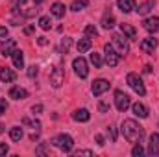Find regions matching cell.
<instances>
[{"mask_svg": "<svg viewBox=\"0 0 159 157\" xmlns=\"http://www.w3.org/2000/svg\"><path fill=\"white\" fill-rule=\"evenodd\" d=\"M6 109H7V104H6V100H4V98H0V117L6 113Z\"/></svg>", "mask_w": 159, "mask_h": 157, "instance_id": "35", "label": "cell"}, {"mask_svg": "<svg viewBox=\"0 0 159 157\" xmlns=\"http://www.w3.org/2000/svg\"><path fill=\"white\" fill-rule=\"evenodd\" d=\"M34 30H35V26H26L24 28V34H34Z\"/></svg>", "mask_w": 159, "mask_h": 157, "instance_id": "43", "label": "cell"}, {"mask_svg": "<svg viewBox=\"0 0 159 157\" xmlns=\"http://www.w3.org/2000/svg\"><path fill=\"white\" fill-rule=\"evenodd\" d=\"M72 69H74L76 76H80V78H87V76H89V65H87V61H85L81 56L72 61Z\"/></svg>", "mask_w": 159, "mask_h": 157, "instance_id": "7", "label": "cell"}, {"mask_svg": "<svg viewBox=\"0 0 159 157\" xmlns=\"http://www.w3.org/2000/svg\"><path fill=\"white\" fill-rule=\"evenodd\" d=\"M9 98H13V100H24V98H28V91L22 89V87H11L9 89Z\"/></svg>", "mask_w": 159, "mask_h": 157, "instance_id": "14", "label": "cell"}, {"mask_svg": "<svg viewBox=\"0 0 159 157\" xmlns=\"http://www.w3.org/2000/svg\"><path fill=\"white\" fill-rule=\"evenodd\" d=\"M94 139H96V144H98V146H104V144H106V142H104V137H102V135H96Z\"/></svg>", "mask_w": 159, "mask_h": 157, "instance_id": "39", "label": "cell"}, {"mask_svg": "<svg viewBox=\"0 0 159 157\" xmlns=\"http://www.w3.org/2000/svg\"><path fill=\"white\" fill-rule=\"evenodd\" d=\"M24 2H26V0H15V6H19V4H20V6H22V4H24Z\"/></svg>", "mask_w": 159, "mask_h": 157, "instance_id": "44", "label": "cell"}, {"mask_svg": "<svg viewBox=\"0 0 159 157\" xmlns=\"http://www.w3.org/2000/svg\"><path fill=\"white\" fill-rule=\"evenodd\" d=\"M109 87H111V83H109L107 79L100 78V79H94V81H93L91 91H93V94H94V96H100V94H104L106 91H109Z\"/></svg>", "mask_w": 159, "mask_h": 157, "instance_id": "8", "label": "cell"}, {"mask_svg": "<svg viewBox=\"0 0 159 157\" xmlns=\"http://www.w3.org/2000/svg\"><path fill=\"white\" fill-rule=\"evenodd\" d=\"M85 35H87V37H96V35H98V30H96L93 24H89V26H85Z\"/></svg>", "mask_w": 159, "mask_h": 157, "instance_id": "29", "label": "cell"}, {"mask_svg": "<svg viewBox=\"0 0 159 157\" xmlns=\"http://www.w3.org/2000/svg\"><path fill=\"white\" fill-rule=\"evenodd\" d=\"M115 24H117V20H115V15H113L111 11H107V13L102 17V26H104L106 30H113V28H115Z\"/></svg>", "mask_w": 159, "mask_h": 157, "instance_id": "17", "label": "cell"}, {"mask_svg": "<svg viewBox=\"0 0 159 157\" xmlns=\"http://www.w3.org/2000/svg\"><path fill=\"white\" fill-rule=\"evenodd\" d=\"M143 154H144V148H143L141 144H135V146L131 148V155L133 157H141Z\"/></svg>", "mask_w": 159, "mask_h": 157, "instance_id": "30", "label": "cell"}, {"mask_svg": "<svg viewBox=\"0 0 159 157\" xmlns=\"http://www.w3.org/2000/svg\"><path fill=\"white\" fill-rule=\"evenodd\" d=\"M11 59H13V65L17 67V69H22L24 67V56H22V52L20 50H13V54H11Z\"/></svg>", "mask_w": 159, "mask_h": 157, "instance_id": "20", "label": "cell"}, {"mask_svg": "<svg viewBox=\"0 0 159 157\" xmlns=\"http://www.w3.org/2000/svg\"><path fill=\"white\" fill-rule=\"evenodd\" d=\"M70 44H72V39L65 37V39H61V46H59V48H61V50L67 54V52H69V48H70Z\"/></svg>", "mask_w": 159, "mask_h": 157, "instance_id": "31", "label": "cell"}, {"mask_svg": "<svg viewBox=\"0 0 159 157\" xmlns=\"http://www.w3.org/2000/svg\"><path fill=\"white\" fill-rule=\"evenodd\" d=\"M34 2H35V4H43V2H44V0H34Z\"/></svg>", "mask_w": 159, "mask_h": 157, "instance_id": "45", "label": "cell"}, {"mask_svg": "<svg viewBox=\"0 0 159 157\" xmlns=\"http://www.w3.org/2000/svg\"><path fill=\"white\" fill-rule=\"evenodd\" d=\"M22 135H24V133H22V128H19V126H15V128L9 129V139L15 141V142H19V141L22 139Z\"/></svg>", "mask_w": 159, "mask_h": 157, "instance_id": "25", "label": "cell"}, {"mask_svg": "<svg viewBox=\"0 0 159 157\" xmlns=\"http://www.w3.org/2000/svg\"><path fill=\"white\" fill-rule=\"evenodd\" d=\"M72 118H74L76 122H89L91 113H89L87 109H76V111L72 113Z\"/></svg>", "mask_w": 159, "mask_h": 157, "instance_id": "19", "label": "cell"}, {"mask_svg": "<svg viewBox=\"0 0 159 157\" xmlns=\"http://www.w3.org/2000/svg\"><path fill=\"white\" fill-rule=\"evenodd\" d=\"M111 39H113V46L117 48L119 56H126L129 52V43H128V37L124 34H115Z\"/></svg>", "mask_w": 159, "mask_h": 157, "instance_id": "4", "label": "cell"}, {"mask_svg": "<svg viewBox=\"0 0 159 157\" xmlns=\"http://www.w3.org/2000/svg\"><path fill=\"white\" fill-rule=\"evenodd\" d=\"M157 48V39L156 37H146L141 41V50L144 54H154V50Z\"/></svg>", "mask_w": 159, "mask_h": 157, "instance_id": "11", "label": "cell"}, {"mask_svg": "<svg viewBox=\"0 0 159 157\" xmlns=\"http://www.w3.org/2000/svg\"><path fill=\"white\" fill-rule=\"evenodd\" d=\"M32 111H34V115H35V113H41V111H43V105H41V104H35V105L32 107Z\"/></svg>", "mask_w": 159, "mask_h": 157, "instance_id": "38", "label": "cell"}, {"mask_svg": "<svg viewBox=\"0 0 159 157\" xmlns=\"http://www.w3.org/2000/svg\"><path fill=\"white\" fill-rule=\"evenodd\" d=\"M22 124H26V126H32V128H35L37 131L41 129V124L37 120H30V118H22Z\"/></svg>", "mask_w": 159, "mask_h": 157, "instance_id": "33", "label": "cell"}, {"mask_svg": "<svg viewBox=\"0 0 159 157\" xmlns=\"http://www.w3.org/2000/svg\"><path fill=\"white\" fill-rule=\"evenodd\" d=\"M131 111H133V115L139 118H146L148 117V109H146V105L144 104H141V102H135V104H131Z\"/></svg>", "mask_w": 159, "mask_h": 157, "instance_id": "13", "label": "cell"}, {"mask_svg": "<svg viewBox=\"0 0 159 157\" xmlns=\"http://www.w3.org/2000/svg\"><path fill=\"white\" fill-rule=\"evenodd\" d=\"M91 46H93V43H91V39H89V37H83V39H80L78 44H76V48H78L80 54H83V52H89V50H91Z\"/></svg>", "mask_w": 159, "mask_h": 157, "instance_id": "23", "label": "cell"}, {"mask_svg": "<svg viewBox=\"0 0 159 157\" xmlns=\"http://www.w3.org/2000/svg\"><path fill=\"white\" fill-rule=\"evenodd\" d=\"M143 28L146 32H150V34H157L159 32V17H148V19H144Z\"/></svg>", "mask_w": 159, "mask_h": 157, "instance_id": "12", "label": "cell"}, {"mask_svg": "<svg viewBox=\"0 0 159 157\" xmlns=\"http://www.w3.org/2000/svg\"><path fill=\"white\" fill-rule=\"evenodd\" d=\"M89 59H91V63L94 65V69H100V67H102V63H104V61H102V56H100L98 52H93Z\"/></svg>", "mask_w": 159, "mask_h": 157, "instance_id": "26", "label": "cell"}, {"mask_svg": "<svg viewBox=\"0 0 159 157\" xmlns=\"http://www.w3.org/2000/svg\"><path fill=\"white\" fill-rule=\"evenodd\" d=\"M52 144H54L56 148H59L61 152H65V154L72 152V148H74V141H72V137L67 135V133H61V135L54 137V139H52Z\"/></svg>", "mask_w": 159, "mask_h": 157, "instance_id": "2", "label": "cell"}, {"mask_svg": "<svg viewBox=\"0 0 159 157\" xmlns=\"http://www.w3.org/2000/svg\"><path fill=\"white\" fill-rule=\"evenodd\" d=\"M7 35V28L6 26H0V37H6Z\"/></svg>", "mask_w": 159, "mask_h": 157, "instance_id": "42", "label": "cell"}, {"mask_svg": "<svg viewBox=\"0 0 159 157\" xmlns=\"http://www.w3.org/2000/svg\"><path fill=\"white\" fill-rule=\"evenodd\" d=\"M15 48H17V43H15V39H7L4 44H2V56H11Z\"/></svg>", "mask_w": 159, "mask_h": 157, "instance_id": "21", "label": "cell"}, {"mask_svg": "<svg viewBox=\"0 0 159 157\" xmlns=\"http://www.w3.org/2000/svg\"><path fill=\"white\" fill-rule=\"evenodd\" d=\"M76 155H93V152L91 150H80V152H76Z\"/></svg>", "mask_w": 159, "mask_h": 157, "instance_id": "40", "label": "cell"}, {"mask_svg": "<svg viewBox=\"0 0 159 157\" xmlns=\"http://www.w3.org/2000/svg\"><path fill=\"white\" fill-rule=\"evenodd\" d=\"M152 9H154V0H146V2H143L135 11H137L139 15H148Z\"/></svg>", "mask_w": 159, "mask_h": 157, "instance_id": "22", "label": "cell"}, {"mask_svg": "<svg viewBox=\"0 0 159 157\" xmlns=\"http://www.w3.org/2000/svg\"><path fill=\"white\" fill-rule=\"evenodd\" d=\"M46 152H48V150H46V146H44V144H41L39 148H37V154H41V155H43V154H46Z\"/></svg>", "mask_w": 159, "mask_h": 157, "instance_id": "41", "label": "cell"}, {"mask_svg": "<svg viewBox=\"0 0 159 157\" xmlns=\"http://www.w3.org/2000/svg\"><path fill=\"white\" fill-rule=\"evenodd\" d=\"M50 26H52L50 17H41L39 19V28H43V30H50Z\"/></svg>", "mask_w": 159, "mask_h": 157, "instance_id": "28", "label": "cell"}, {"mask_svg": "<svg viewBox=\"0 0 159 157\" xmlns=\"http://www.w3.org/2000/svg\"><path fill=\"white\" fill-rule=\"evenodd\" d=\"M50 83H52V87H56V89H59V87L65 83V72H63L59 67H56V69L52 70V74H50Z\"/></svg>", "mask_w": 159, "mask_h": 157, "instance_id": "9", "label": "cell"}, {"mask_svg": "<svg viewBox=\"0 0 159 157\" xmlns=\"http://www.w3.org/2000/svg\"><path fill=\"white\" fill-rule=\"evenodd\" d=\"M2 131H4V124H0V133H2Z\"/></svg>", "mask_w": 159, "mask_h": 157, "instance_id": "46", "label": "cell"}, {"mask_svg": "<svg viewBox=\"0 0 159 157\" xmlns=\"http://www.w3.org/2000/svg\"><path fill=\"white\" fill-rule=\"evenodd\" d=\"M98 109H100V113H107V111H109V105L104 104V102H100V104H98Z\"/></svg>", "mask_w": 159, "mask_h": 157, "instance_id": "36", "label": "cell"}, {"mask_svg": "<svg viewBox=\"0 0 159 157\" xmlns=\"http://www.w3.org/2000/svg\"><path fill=\"white\" fill-rule=\"evenodd\" d=\"M104 54H106V63H107L109 67H117V65H119L120 56L117 54V50H115L113 44L106 43V44H104Z\"/></svg>", "mask_w": 159, "mask_h": 157, "instance_id": "5", "label": "cell"}, {"mask_svg": "<svg viewBox=\"0 0 159 157\" xmlns=\"http://www.w3.org/2000/svg\"><path fill=\"white\" fill-rule=\"evenodd\" d=\"M146 154L152 157H157L159 155V133H152L150 135V142H148V150Z\"/></svg>", "mask_w": 159, "mask_h": 157, "instance_id": "10", "label": "cell"}, {"mask_svg": "<svg viewBox=\"0 0 159 157\" xmlns=\"http://www.w3.org/2000/svg\"><path fill=\"white\" fill-rule=\"evenodd\" d=\"M13 79H15V72H13L11 69H7V67H2V69H0V81L11 83Z\"/></svg>", "mask_w": 159, "mask_h": 157, "instance_id": "18", "label": "cell"}, {"mask_svg": "<svg viewBox=\"0 0 159 157\" xmlns=\"http://www.w3.org/2000/svg\"><path fill=\"white\" fill-rule=\"evenodd\" d=\"M50 13H52L56 19H63V17H65V4H61V2H54L52 7H50Z\"/></svg>", "mask_w": 159, "mask_h": 157, "instance_id": "16", "label": "cell"}, {"mask_svg": "<svg viewBox=\"0 0 159 157\" xmlns=\"http://www.w3.org/2000/svg\"><path fill=\"white\" fill-rule=\"evenodd\" d=\"M37 44H39V46H46V44H48V39H46V37H39V39H37Z\"/></svg>", "mask_w": 159, "mask_h": 157, "instance_id": "37", "label": "cell"}, {"mask_svg": "<svg viewBox=\"0 0 159 157\" xmlns=\"http://www.w3.org/2000/svg\"><path fill=\"white\" fill-rule=\"evenodd\" d=\"M117 6L122 13H131L135 9V0H117Z\"/></svg>", "mask_w": 159, "mask_h": 157, "instance_id": "15", "label": "cell"}, {"mask_svg": "<svg viewBox=\"0 0 159 157\" xmlns=\"http://www.w3.org/2000/svg\"><path fill=\"white\" fill-rule=\"evenodd\" d=\"M7 154H9V146H7L6 142H2V144H0V157L7 155Z\"/></svg>", "mask_w": 159, "mask_h": 157, "instance_id": "34", "label": "cell"}, {"mask_svg": "<svg viewBox=\"0 0 159 157\" xmlns=\"http://www.w3.org/2000/svg\"><path fill=\"white\" fill-rule=\"evenodd\" d=\"M126 81H128V85L139 94V96H144L146 94V87H144V83H143V79L139 74H135V72H129L128 76H126Z\"/></svg>", "mask_w": 159, "mask_h": 157, "instance_id": "3", "label": "cell"}, {"mask_svg": "<svg viewBox=\"0 0 159 157\" xmlns=\"http://www.w3.org/2000/svg\"><path fill=\"white\" fill-rule=\"evenodd\" d=\"M115 105H117L119 111L124 113L128 107H131V98H129L124 91H117V92H115Z\"/></svg>", "mask_w": 159, "mask_h": 157, "instance_id": "6", "label": "cell"}, {"mask_svg": "<svg viewBox=\"0 0 159 157\" xmlns=\"http://www.w3.org/2000/svg\"><path fill=\"white\" fill-rule=\"evenodd\" d=\"M120 30H122V34H124L126 37H129V39H133V37L137 35V30H135L131 24H126V22H122V24H120Z\"/></svg>", "mask_w": 159, "mask_h": 157, "instance_id": "24", "label": "cell"}, {"mask_svg": "<svg viewBox=\"0 0 159 157\" xmlns=\"http://www.w3.org/2000/svg\"><path fill=\"white\" fill-rule=\"evenodd\" d=\"M120 131H122V135L128 142H137V141L141 142L143 133H144L143 126H139V122H135L133 118H126L120 126Z\"/></svg>", "mask_w": 159, "mask_h": 157, "instance_id": "1", "label": "cell"}, {"mask_svg": "<svg viewBox=\"0 0 159 157\" xmlns=\"http://www.w3.org/2000/svg\"><path fill=\"white\" fill-rule=\"evenodd\" d=\"M87 4H89V0H74L72 6H70V9L72 11H81L83 7H87Z\"/></svg>", "mask_w": 159, "mask_h": 157, "instance_id": "27", "label": "cell"}, {"mask_svg": "<svg viewBox=\"0 0 159 157\" xmlns=\"http://www.w3.org/2000/svg\"><path fill=\"white\" fill-rule=\"evenodd\" d=\"M37 74H39V67L37 65H32V67H28V78H37Z\"/></svg>", "mask_w": 159, "mask_h": 157, "instance_id": "32", "label": "cell"}]
</instances>
